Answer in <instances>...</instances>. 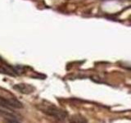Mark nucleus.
Returning a JSON list of instances; mask_svg holds the SVG:
<instances>
[{
	"mask_svg": "<svg viewBox=\"0 0 131 123\" xmlns=\"http://www.w3.org/2000/svg\"><path fill=\"white\" fill-rule=\"evenodd\" d=\"M15 89H17L22 94H30L34 91V88L30 86V85H25V84H20L15 86Z\"/></svg>",
	"mask_w": 131,
	"mask_h": 123,
	"instance_id": "f03ea898",
	"label": "nucleus"
},
{
	"mask_svg": "<svg viewBox=\"0 0 131 123\" xmlns=\"http://www.w3.org/2000/svg\"><path fill=\"white\" fill-rule=\"evenodd\" d=\"M40 109L42 110L44 113L48 115V116L54 117L55 119L59 121H63L67 117V112H66L65 110L57 108V106L53 104H49V105L42 104Z\"/></svg>",
	"mask_w": 131,
	"mask_h": 123,
	"instance_id": "f257e3e1",
	"label": "nucleus"
},
{
	"mask_svg": "<svg viewBox=\"0 0 131 123\" xmlns=\"http://www.w3.org/2000/svg\"><path fill=\"white\" fill-rule=\"evenodd\" d=\"M70 122L71 123H88L87 120L80 114H75L70 118Z\"/></svg>",
	"mask_w": 131,
	"mask_h": 123,
	"instance_id": "7ed1b4c3",
	"label": "nucleus"
},
{
	"mask_svg": "<svg viewBox=\"0 0 131 123\" xmlns=\"http://www.w3.org/2000/svg\"><path fill=\"white\" fill-rule=\"evenodd\" d=\"M7 123H20L16 119H6Z\"/></svg>",
	"mask_w": 131,
	"mask_h": 123,
	"instance_id": "20e7f679",
	"label": "nucleus"
}]
</instances>
